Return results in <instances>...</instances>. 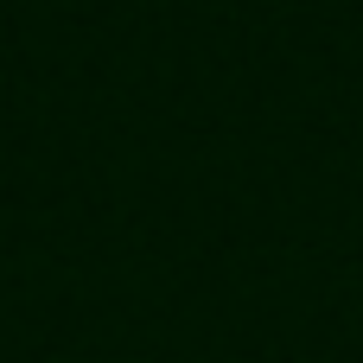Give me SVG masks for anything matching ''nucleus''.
<instances>
[]
</instances>
